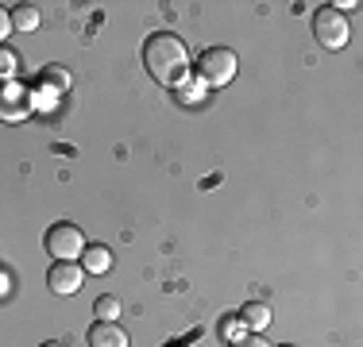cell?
Listing matches in <instances>:
<instances>
[{"instance_id":"1","label":"cell","mask_w":363,"mask_h":347,"mask_svg":"<svg viewBox=\"0 0 363 347\" xmlns=\"http://www.w3.org/2000/svg\"><path fill=\"white\" fill-rule=\"evenodd\" d=\"M143 66L159 85H182L189 74V50L186 39H178L174 31H155L143 42Z\"/></svg>"},{"instance_id":"2","label":"cell","mask_w":363,"mask_h":347,"mask_svg":"<svg viewBox=\"0 0 363 347\" xmlns=\"http://www.w3.org/2000/svg\"><path fill=\"white\" fill-rule=\"evenodd\" d=\"M236 69H240V58H236V50H228V47H209L197 58V77H201V85H209V89H224V85L236 77Z\"/></svg>"},{"instance_id":"3","label":"cell","mask_w":363,"mask_h":347,"mask_svg":"<svg viewBox=\"0 0 363 347\" xmlns=\"http://www.w3.org/2000/svg\"><path fill=\"white\" fill-rule=\"evenodd\" d=\"M43 243H47V255H55V263H74V258L85 251L82 228H77V224H70V220L50 224L47 236H43Z\"/></svg>"},{"instance_id":"4","label":"cell","mask_w":363,"mask_h":347,"mask_svg":"<svg viewBox=\"0 0 363 347\" xmlns=\"http://www.w3.org/2000/svg\"><path fill=\"white\" fill-rule=\"evenodd\" d=\"M313 35L321 39V47H328V50H340L344 42H348V16H344V12H336L333 4L317 8V16H313Z\"/></svg>"},{"instance_id":"5","label":"cell","mask_w":363,"mask_h":347,"mask_svg":"<svg viewBox=\"0 0 363 347\" xmlns=\"http://www.w3.org/2000/svg\"><path fill=\"white\" fill-rule=\"evenodd\" d=\"M31 116V93L16 81L0 85V120L4 124H20V120Z\"/></svg>"},{"instance_id":"6","label":"cell","mask_w":363,"mask_h":347,"mask_svg":"<svg viewBox=\"0 0 363 347\" xmlns=\"http://www.w3.org/2000/svg\"><path fill=\"white\" fill-rule=\"evenodd\" d=\"M82 278H85V271L77 263H55L50 274H47V285H50V293H58V297H70V293L82 290Z\"/></svg>"},{"instance_id":"7","label":"cell","mask_w":363,"mask_h":347,"mask_svg":"<svg viewBox=\"0 0 363 347\" xmlns=\"http://www.w3.org/2000/svg\"><path fill=\"white\" fill-rule=\"evenodd\" d=\"M89 347H128V332L116 320H97L89 328Z\"/></svg>"},{"instance_id":"8","label":"cell","mask_w":363,"mask_h":347,"mask_svg":"<svg viewBox=\"0 0 363 347\" xmlns=\"http://www.w3.org/2000/svg\"><path fill=\"white\" fill-rule=\"evenodd\" d=\"M39 89H43V97H62V93L70 89V74H66L62 66H47L39 74Z\"/></svg>"},{"instance_id":"9","label":"cell","mask_w":363,"mask_h":347,"mask_svg":"<svg viewBox=\"0 0 363 347\" xmlns=\"http://www.w3.org/2000/svg\"><path fill=\"white\" fill-rule=\"evenodd\" d=\"M82 271H85V274H108V271H112V251L101 247V243L85 247V251H82Z\"/></svg>"},{"instance_id":"10","label":"cell","mask_w":363,"mask_h":347,"mask_svg":"<svg viewBox=\"0 0 363 347\" xmlns=\"http://www.w3.org/2000/svg\"><path fill=\"white\" fill-rule=\"evenodd\" d=\"M240 324L252 328V332H263V328L271 324V309H267L263 301H247L244 312H240Z\"/></svg>"},{"instance_id":"11","label":"cell","mask_w":363,"mask_h":347,"mask_svg":"<svg viewBox=\"0 0 363 347\" xmlns=\"http://www.w3.org/2000/svg\"><path fill=\"white\" fill-rule=\"evenodd\" d=\"M12 28L16 31H35L39 28V8H31V4H20V8H12Z\"/></svg>"},{"instance_id":"12","label":"cell","mask_w":363,"mask_h":347,"mask_svg":"<svg viewBox=\"0 0 363 347\" xmlns=\"http://www.w3.org/2000/svg\"><path fill=\"white\" fill-rule=\"evenodd\" d=\"M93 317H101V320H116V317H120V297H112V293L97 297V305H93Z\"/></svg>"},{"instance_id":"13","label":"cell","mask_w":363,"mask_h":347,"mask_svg":"<svg viewBox=\"0 0 363 347\" xmlns=\"http://www.w3.org/2000/svg\"><path fill=\"white\" fill-rule=\"evenodd\" d=\"M16 50L12 47H0V81H12V74H16Z\"/></svg>"},{"instance_id":"14","label":"cell","mask_w":363,"mask_h":347,"mask_svg":"<svg viewBox=\"0 0 363 347\" xmlns=\"http://www.w3.org/2000/svg\"><path fill=\"white\" fill-rule=\"evenodd\" d=\"M8 31H12V12H8V8H0V47H4Z\"/></svg>"},{"instance_id":"15","label":"cell","mask_w":363,"mask_h":347,"mask_svg":"<svg viewBox=\"0 0 363 347\" xmlns=\"http://www.w3.org/2000/svg\"><path fill=\"white\" fill-rule=\"evenodd\" d=\"M236 347H271V343H267V340H263V336H259V332H255V336H244V340H240Z\"/></svg>"},{"instance_id":"16","label":"cell","mask_w":363,"mask_h":347,"mask_svg":"<svg viewBox=\"0 0 363 347\" xmlns=\"http://www.w3.org/2000/svg\"><path fill=\"white\" fill-rule=\"evenodd\" d=\"M4 290H8V278H4V274H0V293H4Z\"/></svg>"},{"instance_id":"17","label":"cell","mask_w":363,"mask_h":347,"mask_svg":"<svg viewBox=\"0 0 363 347\" xmlns=\"http://www.w3.org/2000/svg\"><path fill=\"white\" fill-rule=\"evenodd\" d=\"M43 347H66V343H58V340H47V343H43Z\"/></svg>"},{"instance_id":"18","label":"cell","mask_w":363,"mask_h":347,"mask_svg":"<svg viewBox=\"0 0 363 347\" xmlns=\"http://www.w3.org/2000/svg\"><path fill=\"white\" fill-rule=\"evenodd\" d=\"M282 347H294V343H282Z\"/></svg>"}]
</instances>
